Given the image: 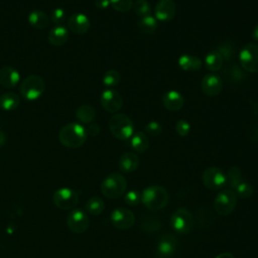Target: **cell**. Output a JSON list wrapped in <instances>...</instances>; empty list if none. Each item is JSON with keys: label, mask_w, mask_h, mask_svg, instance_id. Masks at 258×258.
Listing matches in <instances>:
<instances>
[{"label": "cell", "mask_w": 258, "mask_h": 258, "mask_svg": "<svg viewBox=\"0 0 258 258\" xmlns=\"http://www.w3.org/2000/svg\"><path fill=\"white\" fill-rule=\"evenodd\" d=\"M88 137L86 127L80 123H68L58 132L59 142L67 148H79L86 142Z\"/></svg>", "instance_id": "6da1fadb"}, {"label": "cell", "mask_w": 258, "mask_h": 258, "mask_svg": "<svg viewBox=\"0 0 258 258\" xmlns=\"http://www.w3.org/2000/svg\"><path fill=\"white\" fill-rule=\"evenodd\" d=\"M169 201L167 190L160 185H150L141 194V203L150 211L163 209Z\"/></svg>", "instance_id": "7a4b0ae2"}, {"label": "cell", "mask_w": 258, "mask_h": 258, "mask_svg": "<svg viewBox=\"0 0 258 258\" xmlns=\"http://www.w3.org/2000/svg\"><path fill=\"white\" fill-rule=\"evenodd\" d=\"M108 126L111 134L119 140H128L134 133V124L131 118L122 113L114 114L109 122Z\"/></svg>", "instance_id": "3957f363"}, {"label": "cell", "mask_w": 258, "mask_h": 258, "mask_svg": "<svg viewBox=\"0 0 258 258\" xmlns=\"http://www.w3.org/2000/svg\"><path fill=\"white\" fill-rule=\"evenodd\" d=\"M101 191L108 199H118L126 190L127 180L119 172L108 174L101 182Z\"/></svg>", "instance_id": "277c9868"}, {"label": "cell", "mask_w": 258, "mask_h": 258, "mask_svg": "<svg viewBox=\"0 0 258 258\" xmlns=\"http://www.w3.org/2000/svg\"><path fill=\"white\" fill-rule=\"evenodd\" d=\"M45 90L44 80L37 75H30L26 77L20 87L19 92L23 99L26 101H35L42 96Z\"/></svg>", "instance_id": "5b68a950"}, {"label": "cell", "mask_w": 258, "mask_h": 258, "mask_svg": "<svg viewBox=\"0 0 258 258\" xmlns=\"http://www.w3.org/2000/svg\"><path fill=\"white\" fill-rule=\"evenodd\" d=\"M237 206V196L232 189H224L219 192L214 201V209L220 216L230 215Z\"/></svg>", "instance_id": "8992f818"}, {"label": "cell", "mask_w": 258, "mask_h": 258, "mask_svg": "<svg viewBox=\"0 0 258 258\" xmlns=\"http://www.w3.org/2000/svg\"><path fill=\"white\" fill-rule=\"evenodd\" d=\"M241 68L248 73H258V44L248 43L239 52Z\"/></svg>", "instance_id": "52a82bcc"}, {"label": "cell", "mask_w": 258, "mask_h": 258, "mask_svg": "<svg viewBox=\"0 0 258 258\" xmlns=\"http://www.w3.org/2000/svg\"><path fill=\"white\" fill-rule=\"evenodd\" d=\"M52 202L59 210H72L79 203V194L70 187H60L52 196Z\"/></svg>", "instance_id": "ba28073f"}, {"label": "cell", "mask_w": 258, "mask_h": 258, "mask_svg": "<svg viewBox=\"0 0 258 258\" xmlns=\"http://www.w3.org/2000/svg\"><path fill=\"white\" fill-rule=\"evenodd\" d=\"M171 226L178 234L188 233L194 226V217L185 208L177 209L171 216Z\"/></svg>", "instance_id": "9c48e42d"}, {"label": "cell", "mask_w": 258, "mask_h": 258, "mask_svg": "<svg viewBox=\"0 0 258 258\" xmlns=\"http://www.w3.org/2000/svg\"><path fill=\"white\" fill-rule=\"evenodd\" d=\"M203 183L204 185L211 189V190H217L224 186H226V173L219 167L211 166L208 167L203 172Z\"/></svg>", "instance_id": "30bf717a"}, {"label": "cell", "mask_w": 258, "mask_h": 258, "mask_svg": "<svg viewBox=\"0 0 258 258\" xmlns=\"http://www.w3.org/2000/svg\"><path fill=\"white\" fill-rule=\"evenodd\" d=\"M68 228L76 234L86 232L90 226V219L85 211L82 209H73L67 218Z\"/></svg>", "instance_id": "8fae6325"}, {"label": "cell", "mask_w": 258, "mask_h": 258, "mask_svg": "<svg viewBox=\"0 0 258 258\" xmlns=\"http://www.w3.org/2000/svg\"><path fill=\"white\" fill-rule=\"evenodd\" d=\"M100 104L109 113H117L123 106L122 96L113 89H107L100 96Z\"/></svg>", "instance_id": "7c38bea8"}, {"label": "cell", "mask_w": 258, "mask_h": 258, "mask_svg": "<svg viewBox=\"0 0 258 258\" xmlns=\"http://www.w3.org/2000/svg\"><path fill=\"white\" fill-rule=\"evenodd\" d=\"M111 223L114 227L121 230H126L131 228L135 223V216L133 212L125 208L115 209L111 213L110 217Z\"/></svg>", "instance_id": "4fadbf2b"}, {"label": "cell", "mask_w": 258, "mask_h": 258, "mask_svg": "<svg viewBox=\"0 0 258 258\" xmlns=\"http://www.w3.org/2000/svg\"><path fill=\"white\" fill-rule=\"evenodd\" d=\"M176 13V6L173 0H159L154 8L156 20L161 22L171 21Z\"/></svg>", "instance_id": "5bb4252c"}, {"label": "cell", "mask_w": 258, "mask_h": 258, "mask_svg": "<svg viewBox=\"0 0 258 258\" xmlns=\"http://www.w3.org/2000/svg\"><path fill=\"white\" fill-rule=\"evenodd\" d=\"M202 91L209 97H214L220 94L223 89V83L220 76L216 74L206 75L201 83Z\"/></svg>", "instance_id": "9a60e30c"}, {"label": "cell", "mask_w": 258, "mask_h": 258, "mask_svg": "<svg viewBox=\"0 0 258 258\" xmlns=\"http://www.w3.org/2000/svg\"><path fill=\"white\" fill-rule=\"evenodd\" d=\"M91 22L84 13H75L68 20V28L75 34H85L89 31Z\"/></svg>", "instance_id": "2e32d148"}, {"label": "cell", "mask_w": 258, "mask_h": 258, "mask_svg": "<svg viewBox=\"0 0 258 258\" xmlns=\"http://www.w3.org/2000/svg\"><path fill=\"white\" fill-rule=\"evenodd\" d=\"M20 81L19 72L11 66L0 68V85L7 89H12L18 85Z\"/></svg>", "instance_id": "e0dca14e"}, {"label": "cell", "mask_w": 258, "mask_h": 258, "mask_svg": "<svg viewBox=\"0 0 258 258\" xmlns=\"http://www.w3.org/2000/svg\"><path fill=\"white\" fill-rule=\"evenodd\" d=\"M183 103L184 100L182 95L175 90L167 91L162 96V104L164 108L170 112L179 111L183 107Z\"/></svg>", "instance_id": "ac0fdd59"}, {"label": "cell", "mask_w": 258, "mask_h": 258, "mask_svg": "<svg viewBox=\"0 0 258 258\" xmlns=\"http://www.w3.org/2000/svg\"><path fill=\"white\" fill-rule=\"evenodd\" d=\"M70 38V31L62 25H55L49 29L47 33V40L53 46H61L68 42Z\"/></svg>", "instance_id": "d6986e66"}, {"label": "cell", "mask_w": 258, "mask_h": 258, "mask_svg": "<svg viewBox=\"0 0 258 258\" xmlns=\"http://www.w3.org/2000/svg\"><path fill=\"white\" fill-rule=\"evenodd\" d=\"M176 245H177V241L175 239V237H173L172 235L169 234H165L163 236H161L158 240L157 243V252L159 253L160 256L166 258L171 256L175 249H176Z\"/></svg>", "instance_id": "ffe728a7"}, {"label": "cell", "mask_w": 258, "mask_h": 258, "mask_svg": "<svg viewBox=\"0 0 258 258\" xmlns=\"http://www.w3.org/2000/svg\"><path fill=\"white\" fill-rule=\"evenodd\" d=\"M138 165H139V158L137 154L133 152H125L124 154L121 155L118 162L119 169L125 173H130L135 171Z\"/></svg>", "instance_id": "44dd1931"}, {"label": "cell", "mask_w": 258, "mask_h": 258, "mask_svg": "<svg viewBox=\"0 0 258 258\" xmlns=\"http://www.w3.org/2000/svg\"><path fill=\"white\" fill-rule=\"evenodd\" d=\"M28 23L30 26L36 28V29H44L49 24V17L43 10H32L27 17Z\"/></svg>", "instance_id": "7402d4cb"}, {"label": "cell", "mask_w": 258, "mask_h": 258, "mask_svg": "<svg viewBox=\"0 0 258 258\" xmlns=\"http://www.w3.org/2000/svg\"><path fill=\"white\" fill-rule=\"evenodd\" d=\"M178 66L182 71H199L202 68V60L200 57L192 54H182L178 57Z\"/></svg>", "instance_id": "603a6c76"}, {"label": "cell", "mask_w": 258, "mask_h": 258, "mask_svg": "<svg viewBox=\"0 0 258 258\" xmlns=\"http://www.w3.org/2000/svg\"><path fill=\"white\" fill-rule=\"evenodd\" d=\"M130 145L132 149L138 153L145 152L149 147L148 135L144 132H136L130 138Z\"/></svg>", "instance_id": "cb8c5ba5"}, {"label": "cell", "mask_w": 258, "mask_h": 258, "mask_svg": "<svg viewBox=\"0 0 258 258\" xmlns=\"http://www.w3.org/2000/svg\"><path fill=\"white\" fill-rule=\"evenodd\" d=\"M20 105V98L13 92H6L0 96V108L4 111H14Z\"/></svg>", "instance_id": "d4e9b609"}, {"label": "cell", "mask_w": 258, "mask_h": 258, "mask_svg": "<svg viewBox=\"0 0 258 258\" xmlns=\"http://www.w3.org/2000/svg\"><path fill=\"white\" fill-rule=\"evenodd\" d=\"M224 59L217 50L209 51L205 56V66L211 72H218L222 69Z\"/></svg>", "instance_id": "484cf974"}, {"label": "cell", "mask_w": 258, "mask_h": 258, "mask_svg": "<svg viewBox=\"0 0 258 258\" xmlns=\"http://www.w3.org/2000/svg\"><path fill=\"white\" fill-rule=\"evenodd\" d=\"M77 119L83 124H90L96 118V110L91 105H82L76 111Z\"/></svg>", "instance_id": "4316f807"}, {"label": "cell", "mask_w": 258, "mask_h": 258, "mask_svg": "<svg viewBox=\"0 0 258 258\" xmlns=\"http://www.w3.org/2000/svg\"><path fill=\"white\" fill-rule=\"evenodd\" d=\"M138 29L140 32L144 33V34H152L156 31L157 27H158V23L155 17L151 16V15H147L144 17H141L138 20L137 23Z\"/></svg>", "instance_id": "83f0119b"}, {"label": "cell", "mask_w": 258, "mask_h": 258, "mask_svg": "<svg viewBox=\"0 0 258 258\" xmlns=\"http://www.w3.org/2000/svg\"><path fill=\"white\" fill-rule=\"evenodd\" d=\"M85 210H86V213L92 216H98L104 212L105 203L101 198L93 197L89 199L85 204Z\"/></svg>", "instance_id": "f1b7e54d"}, {"label": "cell", "mask_w": 258, "mask_h": 258, "mask_svg": "<svg viewBox=\"0 0 258 258\" xmlns=\"http://www.w3.org/2000/svg\"><path fill=\"white\" fill-rule=\"evenodd\" d=\"M226 185L229 186V189L234 190L235 187L243 180L242 172L238 166H231L226 173Z\"/></svg>", "instance_id": "f546056e"}, {"label": "cell", "mask_w": 258, "mask_h": 258, "mask_svg": "<svg viewBox=\"0 0 258 258\" xmlns=\"http://www.w3.org/2000/svg\"><path fill=\"white\" fill-rule=\"evenodd\" d=\"M161 227H162L161 221L154 216L145 217L140 224V229L146 233L158 232L161 229Z\"/></svg>", "instance_id": "4dcf8cb0"}, {"label": "cell", "mask_w": 258, "mask_h": 258, "mask_svg": "<svg viewBox=\"0 0 258 258\" xmlns=\"http://www.w3.org/2000/svg\"><path fill=\"white\" fill-rule=\"evenodd\" d=\"M223 57L224 60H231L236 53V46L233 41L225 40L216 49Z\"/></svg>", "instance_id": "1f68e13d"}, {"label": "cell", "mask_w": 258, "mask_h": 258, "mask_svg": "<svg viewBox=\"0 0 258 258\" xmlns=\"http://www.w3.org/2000/svg\"><path fill=\"white\" fill-rule=\"evenodd\" d=\"M121 81V75L118 71L116 70H109L107 71L102 79V82L104 84V86L108 87L109 89L116 87Z\"/></svg>", "instance_id": "d6a6232c"}, {"label": "cell", "mask_w": 258, "mask_h": 258, "mask_svg": "<svg viewBox=\"0 0 258 258\" xmlns=\"http://www.w3.org/2000/svg\"><path fill=\"white\" fill-rule=\"evenodd\" d=\"M132 8L135 14L140 16V18L150 15L151 12L150 3L147 0H136L135 2H133Z\"/></svg>", "instance_id": "836d02e7"}, {"label": "cell", "mask_w": 258, "mask_h": 258, "mask_svg": "<svg viewBox=\"0 0 258 258\" xmlns=\"http://www.w3.org/2000/svg\"><path fill=\"white\" fill-rule=\"evenodd\" d=\"M235 194L237 197L241 198V199H248L250 198L253 192H254V188L252 186L251 183H249L246 180H242L234 189Z\"/></svg>", "instance_id": "e575fe53"}, {"label": "cell", "mask_w": 258, "mask_h": 258, "mask_svg": "<svg viewBox=\"0 0 258 258\" xmlns=\"http://www.w3.org/2000/svg\"><path fill=\"white\" fill-rule=\"evenodd\" d=\"M226 76L228 79L235 81V82H239L246 77L245 73L243 72V69L241 67H238L235 64L231 66L230 68H227Z\"/></svg>", "instance_id": "d590c367"}, {"label": "cell", "mask_w": 258, "mask_h": 258, "mask_svg": "<svg viewBox=\"0 0 258 258\" xmlns=\"http://www.w3.org/2000/svg\"><path fill=\"white\" fill-rule=\"evenodd\" d=\"M110 6L118 12H128L133 6V0H110Z\"/></svg>", "instance_id": "8d00e7d4"}, {"label": "cell", "mask_w": 258, "mask_h": 258, "mask_svg": "<svg viewBox=\"0 0 258 258\" xmlns=\"http://www.w3.org/2000/svg\"><path fill=\"white\" fill-rule=\"evenodd\" d=\"M162 132V126L157 121H150L145 125V133L149 136L155 137L160 135Z\"/></svg>", "instance_id": "74e56055"}, {"label": "cell", "mask_w": 258, "mask_h": 258, "mask_svg": "<svg viewBox=\"0 0 258 258\" xmlns=\"http://www.w3.org/2000/svg\"><path fill=\"white\" fill-rule=\"evenodd\" d=\"M124 201L129 206H132V207L137 206L141 203V192H139L138 190H130L126 192L124 197Z\"/></svg>", "instance_id": "f35d334b"}, {"label": "cell", "mask_w": 258, "mask_h": 258, "mask_svg": "<svg viewBox=\"0 0 258 258\" xmlns=\"http://www.w3.org/2000/svg\"><path fill=\"white\" fill-rule=\"evenodd\" d=\"M49 19L51 20L52 23L56 25H60L66 19V11L62 8L57 7L51 11Z\"/></svg>", "instance_id": "ab89813d"}, {"label": "cell", "mask_w": 258, "mask_h": 258, "mask_svg": "<svg viewBox=\"0 0 258 258\" xmlns=\"http://www.w3.org/2000/svg\"><path fill=\"white\" fill-rule=\"evenodd\" d=\"M175 131L181 137L187 136L189 131H190V124H189V122H187L184 119L178 120L176 122V124H175Z\"/></svg>", "instance_id": "60d3db41"}, {"label": "cell", "mask_w": 258, "mask_h": 258, "mask_svg": "<svg viewBox=\"0 0 258 258\" xmlns=\"http://www.w3.org/2000/svg\"><path fill=\"white\" fill-rule=\"evenodd\" d=\"M87 134L90 136H97L100 133V126L97 123H90L88 127H86Z\"/></svg>", "instance_id": "b9f144b4"}, {"label": "cell", "mask_w": 258, "mask_h": 258, "mask_svg": "<svg viewBox=\"0 0 258 258\" xmlns=\"http://www.w3.org/2000/svg\"><path fill=\"white\" fill-rule=\"evenodd\" d=\"M95 6L99 9H106L110 6V0H95Z\"/></svg>", "instance_id": "7bdbcfd3"}, {"label": "cell", "mask_w": 258, "mask_h": 258, "mask_svg": "<svg viewBox=\"0 0 258 258\" xmlns=\"http://www.w3.org/2000/svg\"><path fill=\"white\" fill-rule=\"evenodd\" d=\"M5 143H6V135L2 130H0V147H2Z\"/></svg>", "instance_id": "ee69618b"}, {"label": "cell", "mask_w": 258, "mask_h": 258, "mask_svg": "<svg viewBox=\"0 0 258 258\" xmlns=\"http://www.w3.org/2000/svg\"><path fill=\"white\" fill-rule=\"evenodd\" d=\"M252 36H253V38H254L255 40L258 41V23H257V24L254 26V28H253Z\"/></svg>", "instance_id": "f6af8a7d"}, {"label": "cell", "mask_w": 258, "mask_h": 258, "mask_svg": "<svg viewBox=\"0 0 258 258\" xmlns=\"http://www.w3.org/2000/svg\"><path fill=\"white\" fill-rule=\"evenodd\" d=\"M216 258H235L231 253H228V252H225V253H221L219 254Z\"/></svg>", "instance_id": "bcb514c9"}, {"label": "cell", "mask_w": 258, "mask_h": 258, "mask_svg": "<svg viewBox=\"0 0 258 258\" xmlns=\"http://www.w3.org/2000/svg\"><path fill=\"white\" fill-rule=\"evenodd\" d=\"M160 258H164V257H160Z\"/></svg>", "instance_id": "7dc6e473"}]
</instances>
